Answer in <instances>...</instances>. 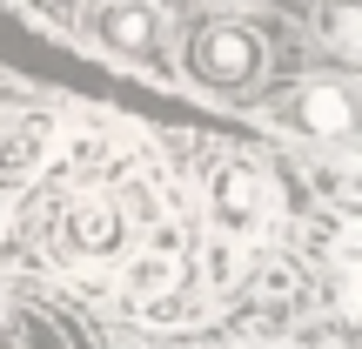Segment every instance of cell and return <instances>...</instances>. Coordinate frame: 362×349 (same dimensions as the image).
I'll list each match as a JSON object with an SVG mask.
<instances>
[{
    "instance_id": "1",
    "label": "cell",
    "mask_w": 362,
    "mask_h": 349,
    "mask_svg": "<svg viewBox=\"0 0 362 349\" xmlns=\"http://www.w3.org/2000/svg\"><path fill=\"white\" fill-rule=\"evenodd\" d=\"M54 242L74 262H101V256H115L128 242V215H121L115 195H81V202L54 208Z\"/></svg>"
},
{
    "instance_id": "2",
    "label": "cell",
    "mask_w": 362,
    "mask_h": 349,
    "mask_svg": "<svg viewBox=\"0 0 362 349\" xmlns=\"http://www.w3.org/2000/svg\"><path fill=\"white\" fill-rule=\"evenodd\" d=\"M188 67L208 88H248L262 74V40L248 27H235V21H215V27H202L188 40Z\"/></svg>"
},
{
    "instance_id": "3",
    "label": "cell",
    "mask_w": 362,
    "mask_h": 349,
    "mask_svg": "<svg viewBox=\"0 0 362 349\" xmlns=\"http://www.w3.org/2000/svg\"><path fill=\"white\" fill-rule=\"evenodd\" d=\"M208 215H215V229H228V235H262L269 215H275L269 175L248 168V161H228V168L215 175V188H208Z\"/></svg>"
},
{
    "instance_id": "4",
    "label": "cell",
    "mask_w": 362,
    "mask_h": 349,
    "mask_svg": "<svg viewBox=\"0 0 362 349\" xmlns=\"http://www.w3.org/2000/svg\"><path fill=\"white\" fill-rule=\"evenodd\" d=\"M161 34V13L148 7V0H107V7H94V40L115 54H148Z\"/></svg>"
},
{
    "instance_id": "5",
    "label": "cell",
    "mask_w": 362,
    "mask_h": 349,
    "mask_svg": "<svg viewBox=\"0 0 362 349\" xmlns=\"http://www.w3.org/2000/svg\"><path fill=\"white\" fill-rule=\"evenodd\" d=\"M296 115H302V128L322 135V142H342V135L356 128V101H349L342 81H309L302 101H296Z\"/></svg>"
},
{
    "instance_id": "6",
    "label": "cell",
    "mask_w": 362,
    "mask_h": 349,
    "mask_svg": "<svg viewBox=\"0 0 362 349\" xmlns=\"http://www.w3.org/2000/svg\"><path fill=\"white\" fill-rule=\"evenodd\" d=\"M54 142V121L47 115H13L7 128H0V168H27V161H40Z\"/></svg>"
},
{
    "instance_id": "7",
    "label": "cell",
    "mask_w": 362,
    "mask_h": 349,
    "mask_svg": "<svg viewBox=\"0 0 362 349\" xmlns=\"http://www.w3.org/2000/svg\"><path fill=\"white\" fill-rule=\"evenodd\" d=\"M202 282H194V289H181V275H175V282L168 289H161V296H148L141 302V309H148V323H194V316H202Z\"/></svg>"
},
{
    "instance_id": "8",
    "label": "cell",
    "mask_w": 362,
    "mask_h": 349,
    "mask_svg": "<svg viewBox=\"0 0 362 349\" xmlns=\"http://www.w3.org/2000/svg\"><path fill=\"white\" fill-rule=\"evenodd\" d=\"M121 282H128L141 302H148V296H161V289L175 282V256H161V248H141V256L128 262V275H121Z\"/></svg>"
},
{
    "instance_id": "9",
    "label": "cell",
    "mask_w": 362,
    "mask_h": 349,
    "mask_svg": "<svg viewBox=\"0 0 362 349\" xmlns=\"http://www.w3.org/2000/svg\"><path fill=\"white\" fill-rule=\"evenodd\" d=\"M194 275H202L208 289H235V275H242V256H235V242H228V235L202 242V256H194Z\"/></svg>"
},
{
    "instance_id": "10",
    "label": "cell",
    "mask_w": 362,
    "mask_h": 349,
    "mask_svg": "<svg viewBox=\"0 0 362 349\" xmlns=\"http://www.w3.org/2000/svg\"><path fill=\"white\" fill-rule=\"evenodd\" d=\"M322 34H329V47H336V54H362V7H356V0H329Z\"/></svg>"
},
{
    "instance_id": "11",
    "label": "cell",
    "mask_w": 362,
    "mask_h": 349,
    "mask_svg": "<svg viewBox=\"0 0 362 349\" xmlns=\"http://www.w3.org/2000/svg\"><path fill=\"white\" fill-rule=\"evenodd\" d=\"M296 282H302V269H296V262H282V256H275V262H262V289H269V296H296Z\"/></svg>"
},
{
    "instance_id": "12",
    "label": "cell",
    "mask_w": 362,
    "mask_h": 349,
    "mask_svg": "<svg viewBox=\"0 0 362 349\" xmlns=\"http://www.w3.org/2000/svg\"><path fill=\"white\" fill-rule=\"evenodd\" d=\"M13 202H21V188H13V181H0V222L13 215Z\"/></svg>"
},
{
    "instance_id": "13",
    "label": "cell",
    "mask_w": 362,
    "mask_h": 349,
    "mask_svg": "<svg viewBox=\"0 0 362 349\" xmlns=\"http://www.w3.org/2000/svg\"><path fill=\"white\" fill-rule=\"evenodd\" d=\"M302 7H309V0H302Z\"/></svg>"
}]
</instances>
